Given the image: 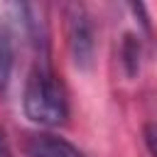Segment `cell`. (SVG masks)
Listing matches in <instances>:
<instances>
[{"label":"cell","instance_id":"cell-2","mask_svg":"<svg viewBox=\"0 0 157 157\" xmlns=\"http://www.w3.org/2000/svg\"><path fill=\"white\" fill-rule=\"evenodd\" d=\"M64 29H66V47L78 69H91L96 56V25L88 10L78 2L64 7Z\"/></svg>","mask_w":157,"mask_h":157},{"label":"cell","instance_id":"cell-7","mask_svg":"<svg viewBox=\"0 0 157 157\" xmlns=\"http://www.w3.org/2000/svg\"><path fill=\"white\" fill-rule=\"evenodd\" d=\"M0 157H12V150H10V142H7L2 128H0Z\"/></svg>","mask_w":157,"mask_h":157},{"label":"cell","instance_id":"cell-3","mask_svg":"<svg viewBox=\"0 0 157 157\" xmlns=\"http://www.w3.org/2000/svg\"><path fill=\"white\" fill-rule=\"evenodd\" d=\"M22 147L27 157H83L81 150L66 137H59L54 132H39V130L27 132Z\"/></svg>","mask_w":157,"mask_h":157},{"label":"cell","instance_id":"cell-5","mask_svg":"<svg viewBox=\"0 0 157 157\" xmlns=\"http://www.w3.org/2000/svg\"><path fill=\"white\" fill-rule=\"evenodd\" d=\"M118 56H120L123 71H125L128 76H137L140 61H142V37H140V32H137V34H135V32H123Z\"/></svg>","mask_w":157,"mask_h":157},{"label":"cell","instance_id":"cell-6","mask_svg":"<svg viewBox=\"0 0 157 157\" xmlns=\"http://www.w3.org/2000/svg\"><path fill=\"white\" fill-rule=\"evenodd\" d=\"M142 140H145V147H147L150 157H157V120L145 123V128H142Z\"/></svg>","mask_w":157,"mask_h":157},{"label":"cell","instance_id":"cell-1","mask_svg":"<svg viewBox=\"0 0 157 157\" xmlns=\"http://www.w3.org/2000/svg\"><path fill=\"white\" fill-rule=\"evenodd\" d=\"M22 110L32 123L42 128L64 125L69 118V96L64 81L52 69L47 56H39L25 78Z\"/></svg>","mask_w":157,"mask_h":157},{"label":"cell","instance_id":"cell-4","mask_svg":"<svg viewBox=\"0 0 157 157\" xmlns=\"http://www.w3.org/2000/svg\"><path fill=\"white\" fill-rule=\"evenodd\" d=\"M15 71V32L7 22H0V96L7 93Z\"/></svg>","mask_w":157,"mask_h":157}]
</instances>
